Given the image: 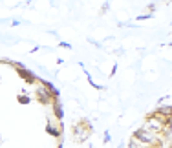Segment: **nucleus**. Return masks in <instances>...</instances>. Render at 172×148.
<instances>
[{
	"label": "nucleus",
	"instance_id": "obj_1",
	"mask_svg": "<svg viewBox=\"0 0 172 148\" xmlns=\"http://www.w3.org/2000/svg\"><path fill=\"white\" fill-rule=\"evenodd\" d=\"M134 139H137L145 148H158V146H161V143H163L161 134L150 130V128H146V126H141V128L134 134Z\"/></svg>",
	"mask_w": 172,
	"mask_h": 148
},
{
	"label": "nucleus",
	"instance_id": "obj_2",
	"mask_svg": "<svg viewBox=\"0 0 172 148\" xmlns=\"http://www.w3.org/2000/svg\"><path fill=\"white\" fill-rule=\"evenodd\" d=\"M18 73L22 75V79H24V81H28V82H33V81H35V75H33L29 69H24L22 66H18Z\"/></svg>",
	"mask_w": 172,
	"mask_h": 148
},
{
	"label": "nucleus",
	"instance_id": "obj_3",
	"mask_svg": "<svg viewBox=\"0 0 172 148\" xmlns=\"http://www.w3.org/2000/svg\"><path fill=\"white\" fill-rule=\"evenodd\" d=\"M55 113H57V117H59V119H62V108L59 106V104L55 106Z\"/></svg>",
	"mask_w": 172,
	"mask_h": 148
},
{
	"label": "nucleus",
	"instance_id": "obj_4",
	"mask_svg": "<svg viewBox=\"0 0 172 148\" xmlns=\"http://www.w3.org/2000/svg\"><path fill=\"white\" fill-rule=\"evenodd\" d=\"M110 141H112V137H110V132H106V134H104V143H110Z\"/></svg>",
	"mask_w": 172,
	"mask_h": 148
},
{
	"label": "nucleus",
	"instance_id": "obj_5",
	"mask_svg": "<svg viewBox=\"0 0 172 148\" xmlns=\"http://www.w3.org/2000/svg\"><path fill=\"white\" fill-rule=\"evenodd\" d=\"M60 46H62V48H66V50H70V48H72V46H70L68 42H60Z\"/></svg>",
	"mask_w": 172,
	"mask_h": 148
},
{
	"label": "nucleus",
	"instance_id": "obj_6",
	"mask_svg": "<svg viewBox=\"0 0 172 148\" xmlns=\"http://www.w3.org/2000/svg\"><path fill=\"white\" fill-rule=\"evenodd\" d=\"M170 46H172V44H170Z\"/></svg>",
	"mask_w": 172,
	"mask_h": 148
}]
</instances>
